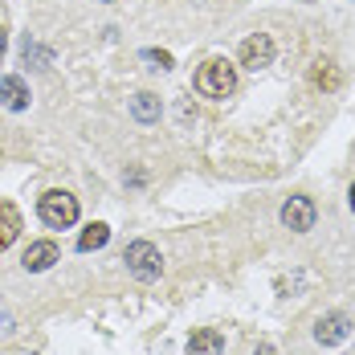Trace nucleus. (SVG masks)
<instances>
[{
  "label": "nucleus",
  "instance_id": "8",
  "mask_svg": "<svg viewBox=\"0 0 355 355\" xmlns=\"http://www.w3.org/2000/svg\"><path fill=\"white\" fill-rule=\"evenodd\" d=\"M58 261V245L53 241H33V245L25 249V257H21V266L29 270V274H41V270H49Z\"/></svg>",
  "mask_w": 355,
  "mask_h": 355
},
{
  "label": "nucleus",
  "instance_id": "1",
  "mask_svg": "<svg viewBox=\"0 0 355 355\" xmlns=\"http://www.w3.org/2000/svg\"><path fill=\"white\" fill-rule=\"evenodd\" d=\"M196 90H200L205 98H229V94L237 90V70H233L225 58H213V62H205V66L196 70Z\"/></svg>",
  "mask_w": 355,
  "mask_h": 355
},
{
  "label": "nucleus",
  "instance_id": "17",
  "mask_svg": "<svg viewBox=\"0 0 355 355\" xmlns=\"http://www.w3.org/2000/svg\"><path fill=\"white\" fill-rule=\"evenodd\" d=\"M253 355H278V352H274V347H257Z\"/></svg>",
  "mask_w": 355,
  "mask_h": 355
},
{
  "label": "nucleus",
  "instance_id": "4",
  "mask_svg": "<svg viewBox=\"0 0 355 355\" xmlns=\"http://www.w3.org/2000/svg\"><path fill=\"white\" fill-rule=\"evenodd\" d=\"M315 216H319V209H315L311 196H290L282 205V225L294 229V233H311L315 229Z\"/></svg>",
  "mask_w": 355,
  "mask_h": 355
},
{
  "label": "nucleus",
  "instance_id": "15",
  "mask_svg": "<svg viewBox=\"0 0 355 355\" xmlns=\"http://www.w3.org/2000/svg\"><path fill=\"white\" fill-rule=\"evenodd\" d=\"M143 62L151 70H172V53H164V49H143Z\"/></svg>",
  "mask_w": 355,
  "mask_h": 355
},
{
  "label": "nucleus",
  "instance_id": "19",
  "mask_svg": "<svg viewBox=\"0 0 355 355\" xmlns=\"http://www.w3.org/2000/svg\"><path fill=\"white\" fill-rule=\"evenodd\" d=\"M103 4H110V0H103Z\"/></svg>",
  "mask_w": 355,
  "mask_h": 355
},
{
  "label": "nucleus",
  "instance_id": "16",
  "mask_svg": "<svg viewBox=\"0 0 355 355\" xmlns=\"http://www.w3.org/2000/svg\"><path fill=\"white\" fill-rule=\"evenodd\" d=\"M4 49H8V33L0 29V58H4Z\"/></svg>",
  "mask_w": 355,
  "mask_h": 355
},
{
  "label": "nucleus",
  "instance_id": "2",
  "mask_svg": "<svg viewBox=\"0 0 355 355\" xmlns=\"http://www.w3.org/2000/svg\"><path fill=\"white\" fill-rule=\"evenodd\" d=\"M37 216H41L49 229H70L73 220H78V200H73L70 192H62V188H49V192L37 200Z\"/></svg>",
  "mask_w": 355,
  "mask_h": 355
},
{
  "label": "nucleus",
  "instance_id": "11",
  "mask_svg": "<svg viewBox=\"0 0 355 355\" xmlns=\"http://www.w3.org/2000/svg\"><path fill=\"white\" fill-rule=\"evenodd\" d=\"M131 114H135L139 123H159V98L147 94V90L135 94V98H131Z\"/></svg>",
  "mask_w": 355,
  "mask_h": 355
},
{
  "label": "nucleus",
  "instance_id": "6",
  "mask_svg": "<svg viewBox=\"0 0 355 355\" xmlns=\"http://www.w3.org/2000/svg\"><path fill=\"white\" fill-rule=\"evenodd\" d=\"M347 335H352V319L339 315V311H335V315H322V319L315 322V339H319L322 347H335V343H343Z\"/></svg>",
  "mask_w": 355,
  "mask_h": 355
},
{
  "label": "nucleus",
  "instance_id": "5",
  "mask_svg": "<svg viewBox=\"0 0 355 355\" xmlns=\"http://www.w3.org/2000/svg\"><path fill=\"white\" fill-rule=\"evenodd\" d=\"M274 62V41L266 33H253L241 41V66H249V70H266Z\"/></svg>",
  "mask_w": 355,
  "mask_h": 355
},
{
  "label": "nucleus",
  "instance_id": "3",
  "mask_svg": "<svg viewBox=\"0 0 355 355\" xmlns=\"http://www.w3.org/2000/svg\"><path fill=\"white\" fill-rule=\"evenodd\" d=\"M123 261H127L131 278H139V282H155L164 274V257H159V249L151 241H131L127 253H123Z\"/></svg>",
  "mask_w": 355,
  "mask_h": 355
},
{
  "label": "nucleus",
  "instance_id": "18",
  "mask_svg": "<svg viewBox=\"0 0 355 355\" xmlns=\"http://www.w3.org/2000/svg\"><path fill=\"white\" fill-rule=\"evenodd\" d=\"M352 209H355V184H352Z\"/></svg>",
  "mask_w": 355,
  "mask_h": 355
},
{
  "label": "nucleus",
  "instance_id": "13",
  "mask_svg": "<svg viewBox=\"0 0 355 355\" xmlns=\"http://www.w3.org/2000/svg\"><path fill=\"white\" fill-rule=\"evenodd\" d=\"M107 241H110V229H107V225H90V229H82L78 249H82V253H94V249H103Z\"/></svg>",
  "mask_w": 355,
  "mask_h": 355
},
{
  "label": "nucleus",
  "instance_id": "9",
  "mask_svg": "<svg viewBox=\"0 0 355 355\" xmlns=\"http://www.w3.org/2000/svg\"><path fill=\"white\" fill-rule=\"evenodd\" d=\"M225 352V335L216 331V327H200V331H192V339H188V355H220Z\"/></svg>",
  "mask_w": 355,
  "mask_h": 355
},
{
  "label": "nucleus",
  "instance_id": "12",
  "mask_svg": "<svg viewBox=\"0 0 355 355\" xmlns=\"http://www.w3.org/2000/svg\"><path fill=\"white\" fill-rule=\"evenodd\" d=\"M311 82L322 86V90H339V82H343V73L335 62H315V70H311Z\"/></svg>",
  "mask_w": 355,
  "mask_h": 355
},
{
  "label": "nucleus",
  "instance_id": "10",
  "mask_svg": "<svg viewBox=\"0 0 355 355\" xmlns=\"http://www.w3.org/2000/svg\"><path fill=\"white\" fill-rule=\"evenodd\" d=\"M17 237H21V213H17L8 200H0V253L12 245Z\"/></svg>",
  "mask_w": 355,
  "mask_h": 355
},
{
  "label": "nucleus",
  "instance_id": "7",
  "mask_svg": "<svg viewBox=\"0 0 355 355\" xmlns=\"http://www.w3.org/2000/svg\"><path fill=\"white\" fill-rule=\"evenodd\" d=\"M0 107L4 110H25L29 107V86H25L17 73L0 78Z\"/></svg>",
  "mask_w": 355,
  "mask_h": 355
},
{
  "label": "nucleus",
  "instance_id": "14",
  "mask_svg": "<svg viewBox=\"0 0 355 355\" xmlns=\"http://www.w3.org/2000/svg\"><path fill=\"white\" fill-rule=\"evenodd\" d=\"M21 58H25V66L33 62L37 70H49V66H53V53H49V49H41V45L29 41V37H25V45H21Z\"/></svg>",
  "mask_w": 355,
  "mask_h": 355
}]
</instances>
